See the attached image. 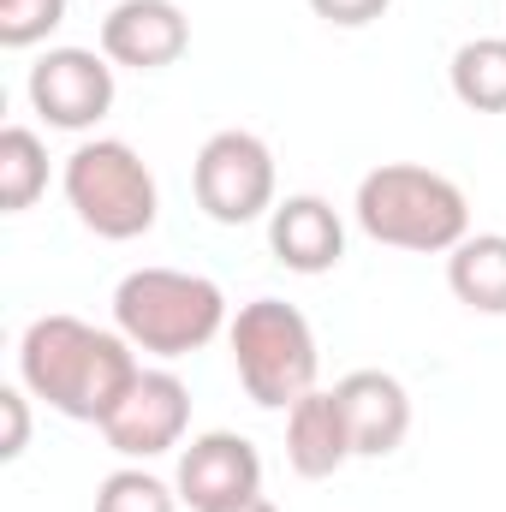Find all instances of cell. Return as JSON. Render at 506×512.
Returning a JSON list of instances; mask_svg holds the SVG:
<instances>
[{"label":"cell","instance_id":"obj_2","mask_svg":"<svg viewBox=\"0 0 506 512\" xmlns=\"http://www.w3.org/2000/svg\"><path fill=\"white\" fill-rule=\"evenodd\" d=\"M358 227L387 245V251H417V256H447L471 233V197L459 179L423 167V161H381L358 179L352 197Z\"/></svg>","mask_w":506,"mask_h":512},{"label":"cell","instance_id":"obj_1","mask_svg":"<svg viewBox=\"0 0 506 512\" xmlns=\"http://www.w3.org/2000/svg\"><path fill=\"white\" fill-rule=\"evenodd\" d=\"M137 346L120 328H96L84 316H36L18 340V382L30 387V399H42L48 411L72 417V423H96L126 399L137 382Z\"/></svg>","mask_w":506,"mask_h":512},{"label":"cell","instance_id":"obj_11","mask_svg":"<svg viewBox=\"0 0 506 512\" xmlns=\"http://www.w3.org/2000/svg\"><path fill=\"white\" fill-rule=\"evenodd\" d=\"M334 399L346 411L358 459H387V453L405 447V435H411V393H405L399 376H387V370H352V376L334 382Z\"/></svg>","mask_w":506,"mask_h":512},{"label":"cell","instance_id":"obj_3","mask_svg":"<svg viewBox=\"0 0 506 512\" xmlns=\"http://www.w3.org/2000/svg\"><path fill=\"white\" fill-rule=\"evenodd\" d=\"M227 322V292L191 268H131L114 286V328L149 358H191Z\"/></svg>","mask_w":506,"mask_h":512},{"label":"cell","instance_id":"obj_8","mask_svg":"<svg viewBox=\"0 0 506 512\" xmlns=\"http://www.w3.org/2000/svg\"><path fill=\"white\" fill-rule=\"evenodd\" d=\"M185 429H191V387L173 370H137L126 399L102 417V435L126 465H149V459L185 447Z\"/></svg>","mask_w":506,"mask_h":512},{"label":"cell","instance_id":"obj_12","mask_svg":"<svg viewBox=\"0 0 506 512\" xmlns=\"http://www.w3.org/2000/svg\"><path fill=\"white\" fill-rule=\"evenodd\" d=\"M268 251L292 274H328L346 256V221H340V209L328 197L298 191V197L274 203V215H268Z\"/></svg>","mask_w":506,"mask_h":512},{"label":"cell","instance_id":"obj_14","mask_svg":"<svg viewBox=\"0 0 506 512\" xmlns=\"http://www.w3.org/2000/svg\"><path fill=\"white\" fill-rule=\"evenodd\" d=\"M447 286L465 310L506 316V233H465L447 251Z\"/></svg>","mask_w":506,"mask_h":512},{"label":"cell","instance_id":"obj_20","mask_svg":"<svg viewBox=\"0 0 506 512\" xmlns=\"http://www.w3.org/2000/svg\"><path fill=\"white\" fill-rule=\"evenodd\" d=\"M387 6L393 0H310V12L322 24H334V30H364V24H376Z\"/></svg>","mask_w":506,"mask_h":512},{"label":"cell","instance_id":"obj_10","mask_svg":"<svg viewBox=\"0 0 506 512\" xmlns=\"http://www.w3.org/2000/svg\"><path fill=\"white\" fill-rule=\"evenodd\" d=\"M191 48V18L179 0H120L102 18V54L126 72H167Z\"/></svg>","mask_w":506,"mask_h":512},{"label":"cell","instance_id":"obj_19","mask_svg":"<svg viewBox=\"0 0 506 512\" xmlns=\"http://www.w3.org/2000/svg\"><path fill=\"white\" fill-rule=\"evenodd\" d=\"M0 423H6V435H0V459L12 465V459H24V447H30V387H0Z\"/></svg>","mask_w":506,"mask_h":512},{"label":"cell","instance_id":"obj_15","mask_svg":"<svg viewBox=\"0 0 506 512\" xmlns=\"http://www.w3.org/2000/svg\"><path fill=\"white\" fill-rule=\"evenodd\" d=\"M447 84L459 108L471 114H506V36H471L447 60Z\"/></svg>","mask_w":506,"mask_h":512},{"label":"cell","instance_id":"obj_21","mask_svg":"<svg viewBox=\"0 0 506 512\" xmlns=\"http://www.w3.org/2000/svg\"><path fill=\"white\" fill-rule=\"evenodd\" d=\"M227 512H280L268 495H251V501H239V507H227Z\"/></svg>","mask_w":506,"mask_h":512},{"label":"cell","instance_id":"obj_5","mask_svg":"<svg viewBox=\"0 0 506 512\" xmlns=\"http://www.w3.org/2000/svg\"><path fill=\"white\" fill-rule=\"evenodd\" d=\"M227 346H233L239 387L251 393L262 411H292L316 387V370H322L316 328L286 298H251V304H239V316L227 322Z\"/></svg>","mask_w":506,"mask_h":512},{"label":"cell","instance_id":"obj_6","mask_svg":"<svg viewBox=\"0 0 506 512\" xmlns=\"http://www.w3.org/2000/svg\"><path fill=\"white\" fill-rule=\"evenodd\" d=\"M191 191L215 227H251L262 215H274V203H280L274 197V149L245 126L215 131L191 161Z\"/></svg>","mask_w":506,"mask_h":512},{"label":"cell","instance_id":"obj_7","mask_svg":"<svg viewBox=\"0 0 506 512\" xmlns=\"http://www.w3.org/2000/svg\"><path fill=\"white\" fill-rule=\"evenodd\" d=\"M24 96L54 131H90L114 114V60L102 48H48L30 66Z\"/></svg>","mask_w":506,"mask_h":512},{"label":"cell","instance_id":"obj_9","mask_svg":"<svg viewBox=\"0 0 506 512\" xmlns=\"http://www.w3.org/2000/svg\"><path fill=\"white\" fill-rule=\"evenodd\" d=\"M173 489L191 512H227L239 501H251V495H262V453H256V441L233 435V429L191 435V447L179 453Z\"/></svg>","mask_w":506,"mask_h":512},{"label":"cell","instance_id":"obj_18","mask_svg":"<svg viewBox=\"0 0 506 512\" xmlns=\"http://www.w3.org/2000/svg\"><path fill=\"white\" fill-rule=\"evenodd\" d=\"M66 24V0H0V48H36Z\"/></svg>","mask_w":506,"mask_h":512},{"label":"cell","instance_id":"obj_13","mask_svg":"<svg viewBox=\"0 0 506 512\" xmlns=\"http://www.w3.org/2000/svg\"><path fill=\"white\" fill-rule=\"evenodd\" d=\"M352 453V429H346V411L334 399V387H310L292 411H286V465L304 477V483H322L334 471H346Z\"/></svg>","mask_w":506,"mask_h":512},{"label":"cell","instance_id":"obj_17","mask_svg":"<svg viewBox=\"0 0 506 512\" xmlns=\"http://www.w3.org/2000/svg\"><path fill=\"white\" fill-rule=\"evenodd\" d=\"M96 512H179V489H167L155 471L143 465H120L102 477L96 489Z\"/></svg>","mask_w":506,"mask_h":512},{"label":"cell","instance_id":"obj_4","mask_svg":"<svg viewBox=\"0 0 506 512\" xmlns=\"http://www.w3.org/2000/svg\"><path fill=\"white\" fill-rule=\"evenodd\" d=\"M60 191H66L72 215L108 245L143 239L161 215L155 173L126 137H84L60 167Z\"/></svg>","mask_w":506,"mask_h":512},{"label":"cell","instance_id":"obj_16","mask_svg":"<svg viewBox=\"0 0 506 512\" xmlns=\"http://www.w3.org/2000/svg\"><path fill=\"white\" fill-rule=\"evenodd\" d=\"M42 191H48V143L30 126H6L0 131V209L24 215L36 209Z\"/></svg>","mask_w":506,"mask_h":512}]
</instances>
